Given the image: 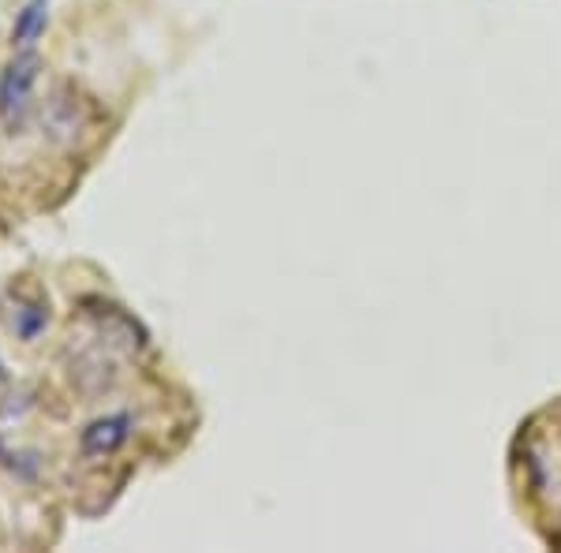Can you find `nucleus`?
Masks as SVG:
<instances>
[{
  "label": "nucleus",
  "mask_w": 561,
  "mask_h": 553,
  "mask_svg": "<svg viewBox=\"0 0 561 553\" xmlns=\"http://www.w3.org/2000/svg\"><path fill=\"white\" fill-rule=\"evenodd\" d=\"M38 76H42V57L31 49H23L20 57L4 68V76H0V120H4L8 128H20L23 124Z\"/></svg>",
  "instance_id": "1"
},
{
  "label": "nucleus",
  "mask_w": 561,
  "mask_h": 553,
  "mask_svg": "<svg viewBox=\"0 0 561 553\" xmlns=\"http://www.w3.org/2000/svg\"><path fill=\"white\" fill-rule=\"evenodd\" d=\"M42 128L57 142H71L87 128V113H83V102H79L76 90L60 87L57 94L49 97V105H45V113H42Z\"/></svg>",
  "instance_id": "2"
},
{
  "label": "nucleus",
  "mask_w": 561,
  "mask_h": 553,
  "mask_svg": "<svg viewBox=\"0 0 561 553\" xmlns=\"http://www.w3.org/2000/svg\"><path fill=\"white\" fill-rule=\"evenodd\" d=\"M131 434V415H105V419H94L83 430V438H79V446H83L87 457H113L116 449L128 441Z\"/></svg>",
  "instance_id": "3"
},
{
  "label": "nucleus",
  "mask_w": 561,
  "mask_h": 553,
  "mask_svg": "<svg viewBox=\"0 0 561 553\" xmlns=\"http://www.w3.org/2000/svg\"><path fill=\"white\" fill-rule=\"evenodd\" d=\"M8 325H12V333L20 341H34L49 325V303L45 299L15 296L12 307H8Z\"/></svg>",
  "instance_id": "4"
},
{
  "label": "nucleus",
  "mask_w": 561,
  "mask_h": 553,
  "mask_svg": "<svg viewBox=\"0 0 561 553\" xmlns=\"http://www.w3.org/2000/svg\"><path fill=\"white\" fill-rule=\"evenodd\" d=\"M45 26H49V0H26L20 20L12 26V42L31 45L34 38H42Z\"/></svg>",
  "instance_id": "5"
},
{
  "label": "nucleus",
  "mask_w": 561,
  "mask_h": 553,
  "mask_svg": "<svg viewBox=\"0 0 561 553\" xmlns=\"http://www.w3.org/2000/svg\"><path fill=\"white\" fill-rule=\"evenodd\" d=\"M0 378H4V367H0Z\"/></svg>",
  "instance_id": "6"
}]
</instances>
